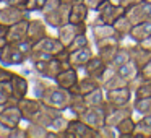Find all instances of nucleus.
Segmentation results:
<instances>
[{
    "mask_svg": "<svg viewBox=\"0 0 151 138\" xmlns=\"http://www.w3.org/2000/svg\"><path fill=\"white\" fill-rule=\"evenodd\" d=\"M70 98H72V93L70 89H65L62 86H59L57 83H49V86L46 88L41 101L44 104L50 106V107L57 109L60 112L68 111V104H70Z\"/></svg>",
    "mask_w": 151,
    "mask_h": 138,
    "instance_id": "obj_1",
    "label": "nucleus"
},
{
    "mask_svg": "<svg viewBox=\"0 0 151 138\" xmlns=\"http://www.w3.org/2000/svg\"><path fill=\"white\" fill-rule=\"evenodd\" d=\"M31 65H33V72L36 73V75L44 76V78L54 81V80L57 78V75H59L63 68L70 67V63H62L60 60H57L55 57H52L50 60H36V62H31Z\"/></svg>",
    "mask_w": 151,
    "mask_h": 138,
    "instance_id": "obj_2",
    "label": "nucleus"
},
{
    "mask_svg": "<svg viewBox=\"0 0 151 138\" xmlns=\"http://www.w3.org/2000/svg\"><path fill=\"white\" fill-rule=\"evenodd\" d=\"M101 106H102L104 114H106V124L112 125V127H115V125H117L120 120H124L125 117L135 114L132 102L127 104V106H115V104H112V102H109L107 99H106Z\"/></svg>",
    "mask_w": 151,
    "mask_h": 138,
    "instance_id": "obj_3",
    "label": "nucleus"
},
{
    "mask_svg": "<svg viewBox=\"0 0 151 138\" xmlns=\"http://www.w3.org/2000/svg\"><path fill=\"white\" fill-rule=\"evenodd\" d=\"M63 138H98V130L89 127L80 117H73L70 119L68 128L63 133Z\"/></svg>",
    "mask_w": 151,
    "mask_h": 138,
    "instance_id": "obj_4",
    "label": "nucleus"
},
{
    "mask_svg": "<svg viewBox=\"0 0 151 138\" xmlns=\"http://www.w3.org/2000/svg\"><path fill=\"white\" fill-rule=\"evenodd\" d=\"M88 29H89L88 23H72V21H68L63 26L57 28L55 31H57V37L60 39V42L65 47H68L78 34L88 33Z\"/></svg>",
    "mask_w": 151,
    "mask_h": 138,
    "instance_id": "obj_5",
    "label": "nucleus"
},
{
    "mask_svg": "<svg viewBox=\"0 0 151 138\" xmlns=\"http://www.w3.org/2000/svg\"><path fill=\"white\" fill-rule=\"evenodd\" d=\"M44 18V21L47 23V26L52 28V29H57V28L63 26L65 23L70 21V5L60 4L59 7L52 8L50 12H46V13H41Z\"/></svg>",
    "mask_w": 151,
    "mask_h": 138,
    "instance_id": "obj_6",
    "label": "nucleus"
},
{
    "mask_svg": "<svg viewBox=\"0 0 151 138\" xmlns=\"http://www.w3.org/2000/svg\"><path fill=\"white\" fill-rule=\"evenodd\" d=\"M96 18L101 20L102 23H107V24H114L117 18H120L122 15L125 13V10L120 7V5L114 4L112 0H106L96 8Z\"/></svg>",
    "mask_w": 151,
    "mask_h": 138,
    "instance_id": "obj_7",
    "label": "nucleus"
},
{
    "mask_svg": "<svg viewBox=\"0 0 151 138\" xmlns=\"http://www.w3.org/2000/svg\"><path fill=\"white\" fill-rule=\"evenodd\" d=\"M0 62L5 67H12V65H23V63L29 62V60H28V57L18 49L17 42H7L2 47Z\"/></svg>",
    "mask_w": 151,
    "mask_h": 138,
    "instance_id": "obj_8",
    "label": "nucleus"
},
{
    "mask_svg": "<svg viewBox=\"0 0 151 138\" xmlns=\"http://www.w3.org/2000/svg\"><path fill=\"white\" fill-rule=\"evenodd\" d=\"M26 18H31L26 8L13 7V5H4L0 8V23L5 26H12L21 20H26Z\"/></svg>",
    "mask_w": 151,
    "mask_h": 138,
    "instance_id": "obj_9",
    "label": "nucleus"
},
{
    "mask_svg": "<svg viewBox=\"0 0 151 138\" xmlns=\"http://www.w3.org/2000/svg\"><path fill=\"white\" fill-rule=\"evenodd\" d=\"M125 15L130 18L133 24L141 21H151V0H141L140 4L125 10Z\"/></svg>",
    "mask_w": 151,
    "mask_h": 138,
    "instance_id": "obj_10",
    "label": "nucleus"
},
{
    "mask_svg": "<svg viewBox=\"0 0 151 138\" xmlns=\"http://www.w3.org/2000/svg\"><path fill=\"white\" fill-rule=\"evenodd\" d=\"M80 119L83 122H86L89 127L96 128V130L106 124V114H104L102 106H88L86 111L80 115Z\"/></svg>",
    "mask_w": 151,
    "mask_h": 138,
    "instance_id": "obj_11",
    "label": "nucleus"
},
{
    "mask_svg": "<svg viewBox=\"0 0 151 138\" xmlns=\"http://www.w3.org/2000/svg\"><path fill=\"white\" fill-rule=\"evenodd\" d=\"M106 99L115 106H127L133 99V89L130 86H122V88L109 89L106 91Z\"/></svg>",
    "mask_w": 151,
    "mask_h": 138,
    "instance_id": "obj_12",
    "label": "nucleus"
},
{
    "mask_svg": "<svg viewBox=\"0 0 151 138\" xmlns=\"http://www.w3.org/2000/svg\"><path fill=\"white\" fill-rule=\"evenodd\" d=\"M47 23L44 21V18H29V24H28V34L26 39L33 42V46L36 42H39L42 37L47 36Z\"/></svg>",
    "mask_w": 151,
    "mask_h": 138,
    "instance_id": "obj_13",
    "label": "nucleus"
},
{
    "mask_svg": "<svg viewBox=\"0 0 151 138\" xmlns=\"http://www.w3.org/2000/svg\"><path fill=\"white\" fill-rule=\"evenodd\" d=\"M39 107H41V99L34 98V96L33 98L24 96V98H21L20 101H18V109H20V112H21V117L26 122L33 120L34 115L39 111Z\"/></svg>",
    "mask_w": 151,
    "mask_h": 138,
    "instance_id": "obj_14",
    "label": "nucleus"
},
{
    "mask_svg": "<svg viewBox=\"0 0 151 138\" xmlns=\"http://www.w3.org/2000/svg\"><path fill=\"white\" fill-rule=\"evenodd\" d=\"M101 86L106 89V91H109V89H115V88H122V86H128V81L124 78V76H120L115 70L109 68L104 72V75L101 76Z\"/></svg>",
    "mask_w": 151,
    "mask_h": 138,
    "instance_id": "obj_15",
    "label": "nucleus"
},
{
    "mask_svg": "<svg viewBox=\"0 0 151 138\" xmlns=\"http://www.w3.org/2000/svg\"><path fill=\"white\" fill-rule=\"evenodd\" d=\"M59 114H60V111H57V109L50 107V106L44 104V102L41 101L39 111H37V114L34 115V119H33L31 122H34V124H39V125H42V127L50 128V125H52L54 119H55Z\"/></svg>",
    "mask_w": 151,
    "mask_h": 138,
    "instance_id": "obj_16",
    "label": "nucleus"
},
{
    "mask_svg": "<svg viewBox=\"0 0 151 138\" xmlns=\"http://www.w3.org/2000/svg\"><path fill=\"white\" fill-rule=\"evenodd\" d=\"M80 80V75H78V68H75V67H67V68H63L62 72L57 75V78L54 80V83H57L59 86H62V88L65 89H72L73 86L78 83Z\"/></svg>",
    "mask_w": 151,
    "mask_h": 138,
    "instance_id": "obj_17",
    "label": "nucleus"
},
{
    "mask_svg": "<svg viewBox=\"0 0 151 138\" xmlns=\"http://www.w3.org/2000/svg\"><path fill=\"white\" fill-rule=\"evenodd\" d=\"M21 112L18 109V106H4L0 111V122H4L5 125H8L10 128L21 125Z\"/></svg>",
    "mask_w": 151,
    "mask_h": 138,
    "instance_id": "obj_18",
    "label": "nucleus"
},
{
    "mask_svg": "<svg viewBox=\"0 0 151 138\" xmlns=\"http://www.w3.org/2000/svg\"><path fill=\"white\" fill-rule=\"evenodd\" d=\"M63 44L60 42V39L57 36H50V34H47L46 37H42V39L39 41V42H36L33 46V49H39V50H44V52H49L52 54L54 57L57 55V54L60 52V50L63 49Z\"/></svg>",
    "mask_w": 151,
    "mask_h": 138,
    "instance_id": "obj_19",
    "label": "nucleus"
},
{
    "mask_svg": "<svg viewBox=\"0 0 151 138\" xmlns=\"http://www.w3.org/2000/svg\"><path fill=\"white\" fill-rule=\"evenodd\" d=\"M28 24H29V18L26 20H21L18 23L8 26V31H7V42H18L21 39H26V34H28Z\"/></svg>",
    "mask_w": 151,
    "mask_h": 138,
    "instance_id": "obj_20",
    "label": "nucleus"
},
{
    "mask_svg": "<svg viewBox=\"0 0 151 138\" xmlns=\"http://www.w3.org/2000/svg\"><path fill=\"white\" fill-rule=\"evenodd\" d=\"M94 55L91 46L86 47H80V49H73L72 54H70V65L75 67V68H83V67L88 63V60Z\"/></svg>",
    "mask_w": 151,
    "mask_h": 138,
    "instance_id": "obj_21",
    "label": "nucleus"
},
{
    "mask_svg": "<svg viewBox=\"0 0 151 138\" xmlns=\"http://www.w3.org/2000/svg\"><path fill=\"white\" fill-rule=\"evenodd\" d=\"M106 70H107V65L102 62V59L98 55V54H94V55H93L91 59L88 60V63L83 67V72H85V75H89V76H93V78H98V80H101V76L104 75Z\"/></svg>",
    "mask_w": 151,
    "mask_h": 138,
    "instance_id": "obj_22",
    "label": "nucleus"
},
{
    "mask_svg": "<svg viewBox=\"0 0 151 138\" xmlns=\"http://www.w3.org/2000/svg\"><path fill=\"white\" fill-rule=\"evenodd\" d=\"M128 50H130V59L137 63L138 68H141L151 60V50L141 47L138 42H133L132 46H128Z\"/></svg>",
    "mask_w": 151,
    "mask_h": 138,
    "instance_id": "obj_23",
    "label": "nucleus"
},
{
    "mask_svg": "<svg viewBox=\"0 0 151 138\" xmlns=\"http://www.w3.org/2000/svg\"><path fill=\"white\" fill-rule=\"evenodd\" d=\"M12 88H13V96L18 99L24 98V96H28V93H29V81H28V78L23 75V73H13V76H12Z\"/></svg>",
    "mask_w": 151,
    "mask_h": 138,
    "instance_id": "obj_24",
    "label": "nucleus"
},
{
    "mask_svg": "<svg viewBox=\"0 0 151 138\" xmlns=\"http://www.w3.org/2000/svg\"><path fill=\"white\" fill-rule=\"evenodd\" d=\"M99 86H101V81H99L98 78H93V76H89V75H85V76H80L78 83H76L70 91L72 93H80V94L86 96L88 93H91L93 89L99 88Z\"/></svg>",
    "mask_w": 151,
    "mask_h": 138,
    "instance_id": "obj_25",
    "label": "nucleus"
},
{
    "mask_svg": "<svg viewBox=\"0 0 151 138\" xmlns=\"http://www.w3.org/2000/svg\"><path fill=\"white\" fill-rule=\"evenodd\" d=\"M115 130H117V137L120 138H133L137 132V119L133 115H128L115 125Z\"/></svg>",
    "mask_w": 151,
    "mask_h": 138,
    "instance_id": "obj_26",
    "label": "nucleus"
},
{
    "mask_svg": "<svg viewBox=\"0 0 151 138\" xmlns=\"http://www.w3.org/2000/svg\"><path fill=\"white\" fill-rule=\"evenodd\" d=\"M91 10L85 2H78L70 7V21L72 23H88V18Z\"/></svg>",
    "mask_w": 151,
    "mask_h": 138,
    "instance_id": "obj_27",
    "label": "nucleus"
},
{
    "mask_svg": "<svg viewBox=\"0 0 151 138\" xmlns=\"http://www.w3.org/2000/svg\"><path fill=\"white\" fill-rule=\"evenodd\" d=\"M72 93V91H70ZM88 107V102H86L85 94H80V93H72V98H70V104H68V111L73 114V117H80L83 112Z\"/></svg>",
    "mask_w": 151,
    "mask_h": 138,
    "instance_id": "obj_28",
    "label": "nucleus"
},
{
    "mask_svg": "<svg viewBox=\"0 0 151 138\" xmlns=\"http://www.w3.org/2000/svg\"><path fill=\"white\" fill-rule=\"evenodd\" d=\"M150 34H151V21H141V23L133 24V28H132L130 36H128V37H130L133 42L140 44L141 41L146 39Z\"/></svg>",
    "mask_w": 151,
    "mask_h": 138,
    "instance_id": "obj_29",
    "label": "nucleus"
},
{
    "mask_svg": "<svg viewBox=\"0 0 151 138\" xmlns=\"http://www.w3.org/2000/svg\"><path fill=\"white\" fill-rule=\"evenodd\" d=\"M130 60V50H128V46H124V44H120V46L117 47V50H115L114 57H112L111 63H109V68L112 70H117L120 65H124L125 62H128Z\"/></svg>",
    "mask_w": 151,
    "mask_h": 138,
    "instance_id": "obj_30",
    "label": "nucleus"
},
{
    "mask_svg": "<svg viewBox=\"0 0 151 138\" xmlns=\"http://www.w3.org/2000/svg\"><path fill=\"white\" fill-rule=\"evenodd\" d=\"M133 138H151V114L140 115L137 120V132Z\"/></svg>",
    "mask_w": 151,
    "mask_h": 138,
    "instance_id": "obj_31",
    "label": "nucleus"
},
{
    "mask_svg": "<svg viewBox=\"0 0 151 138\" xmlns=\"http://www.w3.org/2000/svg\"><path fill=\"white\" fill-rule=\"evenodd\" d=\"M115 72H117L120 76H124V78L127 80L128 83H130V81H133V80L138 76V73H140V68H138L137 63H135L133 60L130 59L128 62H125L124 65L119 67V68L115 70Z\"/></svg>",
    "mask_w": 151,
    "mask_h": 138,
    "instance_id": "obj_32",
    "label": "nucleus"
},
{
    "mask_svg": "<svg viewBox=\"0 0 151 138\" xmlns=\"http://www.w3.org/2000/svg\"><path fill=\"white\" fill-rule=\"evenodd\" d=\"M112 26H114L115 31H117V33L125 39V37L130 36V31H132V28H133V23H132V20L124 13L120 18H117V20H115V23L112 24Z\"/></svg>",
    "mask_w": 151,
    "mask_h": 138,
    "instance_id": "obj_33",
    "label": "nucleus"
},
{
    "mask_svg": "<svg viewBox=\"0 0 151 138\" xmlns=\"http://www.w3.org/2000/svg\"><path fill=\"white\" fill-rule=\"evenodd\" d=\"M26 130V138H47V127H42L39 124L34 122H28V125L24 127Z\"/></svg>",
    "mask_w": 151,
    "mask_h": 138,
    "instance_id": "obj_34",
    "label": "nucleus"
},
{
    "mask_svg": "<svg viewBox=\"0 0 151 138\" xmlns=\"http://www.w3.org/2000/svg\"><path fill=\"white\" fill-rule=\"evenodd\" d=\"M85 98H86L88 106H101L106 101V89L102 86H99V88L93 89L91 93H88Z\"/></svg>",
    "mask_w": 151,
    "mask_h": 138,
    "instance_id": "obj_35",
    "label": "nucleus"
},
{
    "mask_svg": "<svg viewBox=\"0 0 151 138\" xmlns=\"http://www.w3.org/2000/svg\"><path fill=\"white\" fill-rule=\"evenodd\" d=\"M133 111L138 115H148L151 114V96L150 98H141V99H133L132 101Z\"/></svg>",
    "mask_w": 151,
    "mask_h": 138,
    "instance_id": "obj_36",
    "label": "nucleus"
},
{
    "mask_svg": "<svg viewBox=\"0 0 151 138\" xmlns=\"http://www.w3.org/2000/svg\"><path fill=\"white\" fill-rule=\"evenodd\" d=\"M49 81L50 80L44 78V76H39V75H37L36 78H33V94H34V98H37V99L42 98L46 88L49 86Z\"/></svg>",
    "mask_w": 151,
    "mask_h": 138,
    "instance_id": "obj_37",
    "label": "nucleus"
},
{
    "mask_svg": "<svg viewBox=\"0 0 151 138\" xmlns=\"http://www.w3.org/2000/svg\"><path fill=\"white\" fill-rule=\"evenodd\" d=\"M68 124H70V119L65 117V115H63V112H60V114L54 119L50 128H52V130H57L60 135H62V138H63V133H65L67 128H68Z\"/></svg>",
    "mask_w": 151,
    "mask_h": 138,
    "instance_id": "obj_38",
    "label": "nucleus"
},
{
    "mask_svg": "<svg viewBox=\"0 0 151 138\" xmlns=\"http://www.w3.org/2000/svg\"><path fill=\"white\" fill-rule=\"evenodd\" d=\"M86 46H91L89 37H88V33H81V34H78V36L73 39V42L68 46V49L73 50V49H80V47H86Z\"/></svg>",
    "mask_w": 151,
    "mask_h": 138,
    "instance_id": "obj_39",
    "label": "nucleus"
},
{
    "mask_svg": "<svg viewBox=\"0 0 151 138\" xmlns=\"http://www.w3.org/2000/svg\"><path fill=\"white\" fill-rule=\"evenodd\" d=\"M46 2L47 0H26L24 8H26L29 13H41L44 5H46Z\"/></svg>",
    "mask_w": 151,
    "mask_h": 138,
    "instance_id": "obj_40",
    "label": "nucleus"
},
{
    "mask_svg": "<svg viewBox=\"0 0 151 138\" xmlns=\"http://www.w3.org/2000/svg\"><path fill=\"white\" fill-rule=\"evenodd\" d=\"M115 137H117V130L112 125L104 124L101 128H98V138H115Z\"/></svg>",
    "mask_w": 151,
    "mask_h": 138,
    "instance_id": "obj_41",
    "label": "nucleus"
},
{
    "mask_svg": "<svg viewBox=\"0 0 151 138\" xmlns=\"http://www.w3.org/2000/svg\"><path fill=\"white\" fill-rule=\"evenodd\" d=\"M17 46H18V49H20L21 52L28 57V60H29L31 52H33V42L28 41V39H21V41H18V42H17Z\"/></svg>",
    "mask_w": 151,
    "mask_h": 138,
    "instance_id": "obj_42",
    "label": "nucleus"
},
{
    "mask_svg": "<svg viewBox=\"0 0 151 138\" xmlns=\"http://www.w3.org/2000/svg\"><path fill=\"white\" fill-rule=\"evenodd\" d=\"M13 70H10V67H5V65H0V83L4 81H8V80H12V76H13Z\"/></svg>",
    "mask_w": 151,
    "mask_h": 138,
    "instance_id": "obj_43",
    "label": "nucleus"
},
{
    "mask_svg": "<svg viewBox=\"0 0 151 138\" xmlns=\"http://www.w3.org/2000/svg\"><path fill=\"white\" fill-rule=\"evenodd\" d=\"M70 54H72V50H70L68 47H63V49L55 55V59L60 60L62 63H70Z\"/></svg>",
    "mask_w": 151,
    "mask_h": 138,
    "instance_id": "obj_44",
    "label": "nucleus"
},
{
    "mask_svg": "<svg viewBox=\"0 0 151 138\" xmlns=\"http://www.w3.org/2000/svg\"><path fill=\"white\" fill-rule=\"evenodd\" d=\"M0 93H4L7 98L13 96V88H12V81H10V80H8V81L0 83Z\"/></svg>",
    "mask_w": 151,
    "mask_h": 138,
    "instance_id": "obj_45",
    "label": "nucleus"
},
{
    "mask_svg": "<svg viewBox=\"0 0 151 138\" xmlns=\"http://www.w3.org/2000/svg\"><path fill=\"white\" fill-rule=\"evenodd\" d=\"M10 138H26V130H24L21 125L13 127L12 132H10Z\"/></svg>",
    "mask_w": 151,
    "mask_h": 138,
    "instance_id": "obj_46",
    "label": "nucleus"
},
{
    "mask_svg": "<svg viewBox=\"0 0 151 138\" xmlns=\"http://www.w3.org/2000/svg\"><path fill=\"white\" fill-rule=\"evenodd\" d=\"M114 4H117V5H120L124 10H128L130 7H133V5H137V4H140L141 0H112Z\"/></svg>",
    "mask_w": 151,
    "mask_h": 138,
    "instance_id": "obj_47",
    "label": "nucleus"
},
{
    "mask_svg": "<svg viewBox=\"0 0 151 138\" xmlns=\"http://www.w3.org/2000/svg\"><path fill=\"white\" fill-rule=\"evenodd\" d=\"M138 75H140L143 80H151V60L146 63V65L141 67V68H140V73H138Z\"/></svg>",
    "mask_w": 151,
    "mask_h": 138,
    "instance_id": "obj_48",
    "label": "nucleus"
},
{
    "mask_svg": "<svg viewBox=\"0 0 151 138\" xmlns=\"http://www.w3.org/2000/svg\"><path fill=\"white\" fill-rule=\"evenodd\" d=\"M86 5H88V8L91 12H96V8L99 7V5L102 4V2H106V0H83Z\"/></svg>",
    "mask_w": 151,
    "mask_h": 138,
    "instance_id": "obj_49",
    "label": "nucleus"
},
{
    "mask_svg": "<svg viewBox=\"0 0 151 138\" xmlns=\"http://www.w3.org/2000/svg\"><path fill=\"white\" fill-rule=\"evenodd\" d=\"M10 132H12V128L8 125L0 122V138H10Z\"/></svg>",
    "mask_w": 151,
    "mask_h": 138,
    "instance_id": "obj_50",
    "label": "nucleus"
},
{
    "mask_svg": "<svg viewBox=\"0 0 151 138\" xmlns=\"http://www.w3.org/2000/svg\"><path fill=\"white\" fill-rule=\"evenodd\" d=\"M5 5H13V7H21L24 8V5H26V0H4Z\"/></svg>",
    "mask_w": 151,
    "mask_h": 138,
    "instance_id": "obj_51",
    "label": "nucleus"
},
{
    "mask_svg": "<svg viewBox=\"0 0 151 138\" xmlns=\"http://www.w3.org/2000/svg\"><path fill=\"white\" fill-rule=\"evenodd\" d=\"M140 46H141V47H145V49H148V50H151V34L146 37V39H143V41H141V42H140Z\"/></svg>",
    "mask_w": 151,
    "mask_h": 138,
    "instance_id": "obj_52",
    "label": "nucleus"
},
{
    "mask_svg": "<svg viewBox=\"0 0 151 138\" xmlns=\"http://www.w3.org/2000/svg\"><path fill=\"white\" fill-rule=\"evenodd\" d=\"M7 31H8V26H5V24L0 23V37H5V36H7Z\"/></svg>",
    "mask_w": 151,
    "mask_h": 138,
    "instance_id": "obj_53",
    "label": "nucleus"
},
{
    "mask_svg": "<svg viewBox=\"0 0 151 138\" xmlns=\"http://www.w3.org/2000/svg\"><path fill=\"white\" fill-rule=\"evenodd\" d=\"M62 4H65V5H70L72 7L73 4H78V2H83V0H60Z\"/></svg>",
    "mask_w": 151,
    "mask_h": 138,
    "instance_id": "obj_54",
    "label": "nucleus"
},
{
    "mask_svg": "<svg viewBox=\"0 0 151 138\" xmlns=\"http://www.w3.org/2000/svg\"><path fill=\"white\" fill-rule=\"evenodd\" d=\"M7 96L4 94V93H0V106H5V102H7Z\"/></svg>",
    "mask_w": 151,
    "mask_h": 138,
    "instance_id": "obj_55",
    "label": "nucleus"
},
{
    "mask_svg": "<svg viewBox=\"0 0 151 138\" xmlns=\"http://www.w3.org/2000/svg\"><path fill=\"white\" fill-rule=\"evenodd\" d=\"M5 44H7V39H5V37H0V49H2Z\"/></svg>",
    "mask_w": 151,
    "mask_h": 138,
    "instance_id": "obj_56",
    "label": "nucleus"
},
{
    "mask_svg": "<svg viewBox=\"0 0 151 138\" xmlns=\"http://www.w3.org/2000/svg\"><path fill=\"white\" fill-rule=\"evenodd\" d=\"M0 55H2V49H0ZM0 65H2V62H0Z\"/></svg>",
    "mask_w": 151,
    "mask_h": 138,
    "instance_id": "obj_57",
    "label": "nucleus"
},
{
    "mask_svg": "<svg viewBox=\"0 0 151 138\" xmlns=\"http://www.w3.org/2000/svg\"><path fill=\"white\" fill-rule=\"evenodd\" d=\"M0 4H4V0H0Z\"/></svg>",
    "mask_w": 151,
    "mask_h": 138,
    "instance_id": "obj_58",
    "label": "nucleus"
},
{
    "mask_svg": "<svg viewBox=\"0 0 151 138\" xmlns=\"http://www.w3.org/2000/svg\"><path fill=\"white\" fill-rule=\"evenodd\" d=\"M2 107H4V106H0V111H2Z\"/></svg>",
    "mask_w": 151,
    "mask_h": 138,
    "instance_id": "obj_59",
    "label": "nucleus"
}]
</instances>
